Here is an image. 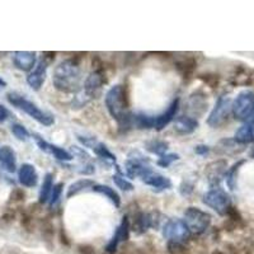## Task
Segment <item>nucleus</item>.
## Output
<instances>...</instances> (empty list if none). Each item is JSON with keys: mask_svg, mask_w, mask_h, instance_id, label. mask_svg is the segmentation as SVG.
Listing matches in <instances>:
<instances>
[{"mask_svg": "<svg viewBox=\"0 0 254 254\" xmlns=\"http://www.w3.org/2000/svg\"><path fill=\"white\" fill-rule=\"evenodd\" d=\"M104 104L111 117L119 125L120 131H127L132 127V113L128 111L130 101L125 85H113L104 97Z\"/></svg>", "mask_w": 254, "mask_h": 254, "instance_id": "obj_1", "label": "nucleus"}, {"mask_svg": "<svg viewBox=\"0 0 254 254\" xmlns=\"http://www.w3.org/2000/svg\"><path fill=\"white\" fill-rule=\"evenodd\" d=\"M52 84L61 93H66V94L79 93L81 84L80 60L71 58L61 61L54 70Z\"/></svg>", "mask_w": 254, "mask_h": 254, "instance_id": "obj_2", "label": "nucleus"}, {"mask_svg": "<svg viewBox=\"0 0 254 254\" xmlns=\"http://www.w3.org/2000/svg\"><path fill=\"white\" fill-rule=\"evenodd\" d=\"M6 99H8V102L12 106L17 107L18 110L23 111L24 113H27L29 117H32V119L37 121L38 124L42 125V126L50 127L55 124V117H54V115L38 108L33 102L28 101L23 95L18 94L15 92H10L6 94Z\"/></svg>", "mask_w": 254, "mask_h": 254, "instance_id": "obj_3", "label": "nucleus"}, {"mask_svg": "<svg viewBox=\"0 0 254 254\" xmlns=\"http://www.w3.org/2000/svg\"><path fill=\"white\" fill-rule=\"evenodd\" d=\"M125 171H126L127 177L130 178L139 177L141 179L154 172L150 165V159L137 150H132L128 154L125 162Z\"/></svg>", "mask_w": 254, "mask_h": 254, "instance_id": "obj_4", "label": "nucleus"}, {"mask_svg": "<svg viewBox=\"0 0 254 254\" xmlns=\"http://www.w3.org/2000/svg\"><path fill=\"white\" fill-rule=\"evenodd\" d=\"M233 115L238 121L253 122L254 120V92L243 90L233 101Z\"/></svg>", "mask_w": 254, "mask_h": 254, "instance_id": "obj_5", "label": "nucleus"}, {"mask_svg": "<svg viewBox=\"0 0 254 254\" xmlns=\"http://www.w3.org/2000/svg\"><path fill=\"white\" fill-rule=\"evenodd\" d=\"M183 216H185L183 220L187 224L192 235H202L210 228L211 219H212L208 212L194 206L186 208Z\"/></svg>", "mask_w": 254, "mask_h": 254, "instance_id": "obj_6", "label": "nucleus"}, {"mask_svg": "<svg viewBox=\"0 0 254 254\" xmlns=\"http://www.w3.org/2000/svg\"><path fill=\"white\" fill-rule=\"evenodd\" d=\"M202 201L206 206L212 208V210H214L217 215H220V216H226V214H228L229 211H230V208L233 207L231 197L229 196L228 192L222 190L221 187L211 188L210 190H207V192L203 194Z\"/></svg>", "mask_w": 254, "mask_h": 254, "instance_id": "obj_7", "label": "nucleus"}, {"mask_svg": "<svg viewBox=\"0 0 254 254\" xmlns=\"http://www.w3.org/2000/svg\"><path fill=\"white\" fill-rule=\"evenodd\" d=\"M230 113H233V101L228 95H221L208 115L207 125L212 128H217L228 121Z\"/></svg>", "mask_w": 254, "mask_h": 254, "instance_id": "obj_8", "label": "nucleus"}, {"mask_svg": "<svg viewBox=\"0 0 254 254\" xmlns=\"http://www.w3.org/2000/svg\"><path fill=\"white\" fill-rule=\"evenodd\" d=\"M162 234L164 239L168 242L185 243L190 239V229L183 219H171L168 220L163 225Z\"/></svg>", "mask_w": 254, "mask_h": 254, "instance_id": "obj_9", "label": "nucleus"}, {"mask_svg": "<svg viewBox=\"0 0 254 254\" xmlns=\"http://www.w3.org/2000/svg\"><path fill=\"white\" fill-rule=\"evenodd\" d=\"M162 215L159 212H144L140 211L133 216L132 224H131V230L137 235H141L146 233L150 228H159Z\"/></svg>", "mask_w": 254, "mask_h": 254, "instance_id": "obj_10", "label": "nucleus"}, {"mask_svg": "<svg viewBox=\"0 0 254 254\" xmlns=\"http://www.w3.org/2000/svg\"><path fill=\"white\" fill-rule=\"evenodd\" d=\"M106 81L101 67L93 70L89 74L85 81H84V88H83V95L88 101L92 99H97L101 95L102 89H103V84Z\"/></svg>", "mask_w": 254, "mask_h": 254, "instance_id": "obj_11", "label": "nucleus"}, {"mask_svg": "<svg viewBox=\"0 0 254 254\" xmlns=\"http://www.w3.org/2000/svg\"><path fill=\"white\" fill-rule=\"evenodd\" d=\"M130 230H131V222L128 220V216L122 217V221L120 222V225L117 226L116 231L113 233L112 238L108 242L107 247H106V252L108 254H115L119 249L120 244L124 242H127L130 238Z\"/></svg>", "mask_w": 254, "mask_h": 254, "instance_id": "obj_12", "label": "nucleus"}, {"mask_svg": "<svg viewBox=\"0 0 254 254\" xmlns=\"http://www.w3.org/2000/svg\"><path fill=\"white\" fill-rule=\"evenodd\" d=\"M226 168H228V163L224 159H219L215 162H211L210 164L206 167L205 173L206 178L208 181V185L211 188L220 187V183L226 174Z\"/></svg>", "mask_w": 254, "mask_h": 254, "instance_id": "obj_13", "label": "nucleus"}, {"mask_svg": "<svg viewBox=\"0 0 254 254\" xmlns=\"http://www.w3.org/2000/svg\"><path fill=\"white\" fill-rule=\"evenodd\" d=\"M33 139L36 140V144H37V146L40 147L41 150L47 154H51L54 158L60 160V162H71L72 159H74L71 153H69V151L63 149V147L58 146V145L50 144L44 137H41L38 133H33Z\"/></svg>", "mask_w": 254, "mask_h": 254, "instance_id": "obj_14", "label": "nucleus"}, {"mask_svg": "<svg viewBox=\"0 0 254 254\" xmlns=\"http://www.w3.org/2000/svg\"><path fill=\"white\" fill-rule=\"evenodd\" d=\"M47 66H49V60L47 58H42L38 64L36 65V67L33 69V71H31L27 76V84L33 90H40L44 85L45 80H46V74H47Z\"/></svg>", "mask_w": 254, "mask_h": 254, "instance_id": "obj_15", "label": "nucleus"}, {"mask_svg": "<svg viewBox=\"0 0 254 254\" xmlns=\"http://www.w3.org/2000/svg\"><path fill=\"white\" fill-rule=\"evenodd\" d=\"M187 110L193 119L202 116L207 110V95L202 92H194L190 94L187 101Z\"/></svg>", "mask_w": 254, "mask_h": 254, "instance_id": "obj_16", "label": "nucleus"}, {"mask_svg": "<svg viewBox=\"0 0 254 254\" xmlns=\"http://www.w3.org/2000/svg\"><path fill=\"white\" fill-rule=\"evenodd\" d=\"M36 52L31 51H17L13 55V64L17 69L22 71H31L36 67Z\"/></svg>", "mask_w": 254, "mask_h": 254, "instance_id": "obj_17", "label": "nucleus"}, {"mask_svg": "<svg viewBox=\"0 0 254 254\" xmlns=\"http://www.w3.org/2000/svg\"><path fill=\"white\" fill-rule=\"evenodd\" d=\"M179 110V98H176L173 102H172L169 106H168L167 110L164 111L160 115L155 116V128L156 131H162L164 130L168 125L171 124L174 119H176L177 112Z\"/></svg>", "mask_w": 254, "mask_h": 254, "instance_id": "obj_18", "label": "nucleus"}, {"mask_svg": "<svg viewBox=\"0 0 254 254\" xmlns=\"http://www.w3.org/2000/svg\"><path fill=\"white\" fill-rule=\"evenodd\" d=\"M18 181L23 187H36L38 183V174L35 165L28 164V163L20 165L19 171H18Z\"/></svg>", "mask_w": 254, "mask_h": 254, "instance_id": "obj_19", "label": "nucleus"}, {"mask_svg": "<svg viewBox=\"0 0 254 254\" xmlns=\"http://www.w3.org/2000/svg\"><path fill=\"white\" fill-rule=\"evenodd\" d=\"M142 182L145 185L150 186L156 192H162V190H171L173 187V183H172L171 178H168V177L162 176V174L155 173L153 172L151 174L146 176L145 178H142Z\"/></svg>", "mask_w": 254, "mask_h": 254, "instance_id": "obj_20", "label": "nucleus"}, {"mask_svg": "<svg viewBox=\"0 0 254 254\" xmlns=\"http://www.w3.org/2000/svg\"><path fill=\"white\" fill-rule=\"evenodd\" d=\"M198 128V121L190 116H179L174 122V131L179 135H190Z\"/></svg>", "mask_w": 254, "mask_h": 254, "instance_id": "obj_21", "label": "nucleus"}, {"mask_svg": "<svg viewBox=\"0 0 254 254\" xmlns=\"http://www.w3.org/2000/svg\"><path fill=\"white\" fill-rule=\"evenodd\" d=\"M0 164L8 173H14L17 171V155L8 145L0 147Z\"/></svg>", "mask_w": 254, "mask_h": 254, "instance_id": "obj_22", "label": "nucleus"}, {"mask_svg": "<svg viewBox=\"0 0 254 254\" xmlns=\"http://www.w3.org/2000/svg\"><path fill=\"white\" fill-rule=\"evenodd\" d=\"M196 60H194L192 56H183L182 59H179L178 61H177V70L179 71V74L182 75V78H185L186 80H188V79L192 78V75H193L194 72V69H196Z\"/></svg>", "mask_w": 254, "mask_h": 254, "instance_id": "obj_23", "label": "nucleus"}, {"mask_svg": "<svg viewBox=\"0 0 254 254\" xmlns=\"http://www.w3.org/2000/svg\"><path fill=\"white\" fill-rule=\"evenodd\" d=\"M234 140L243 146L254 142V124L246 122L243 126H240L235 132Z\"/></svg>", "mask_w": 254, "mask_h": 254, "instance_id": "obj_24", "label": "nucleus"}, {"mask_svg": "<svg viewBox=\"0 0 254 254\" xmlns=\"http://www.w3.org/2000/svg\"><path fill=\"white\" fill-rule=\"evenodd\" d=\"M132 126L139 130H150L155 127V116L145 112L132 113Z\"/></svg>", "mask_w": 254, "mask_h": 254, "instance_id": "obj_25", "label": "nucleus"}, {"mask_svg": "<svg viewBox=\"0 0 254 254\" xmlns=\"http://www.w3.org/2000/svg\"><path fill=\"white\" fill-rule=\"evenodd\" d=\"M92 190L107 197L111 202L115 205V207H120V206H121V197H120V194L116 192L115 188L110 187V186L107 185H94L92 187Z\"/></svg>", "mask_w": 254, "mask_h": 254, "instance_id": "obj_26", "label": "nucleus"}, {"mask_svg": "<svg viewBox=\"0 0 254 254\" xmlns=\"http://www.w3.org/2000/svg\"><path fill=\"white\" fill-rule=\"evenodd\" d=\"M52 188H54V176H52L51 173H47L46 176H45L42 186H41L40 194H38V202H40L41 205H44L47 201H50Z\"/></svg>", "mask_w": 254, "mask_h": 254, "instance_id": "obj_27", "label": "nucleus"}, {"mask_svg": "<svg viewBox=\"0 0 254 254\" xmlns=\"http://www.w3.org/2000/svg\"><path fill=\"white\" fill-rule=\"evenodd\" d=\"M95 183L93 182L92 179L89 178H81L76 182L71 183L67 188V192H66V197L67 198H71L72 196H76L78 193L83 192V190H88V188H92Z\"/></svg>", "mask_w": 254, "mask_h": 254, "instance_id": "obj_28", "label": "nucleus"}, {"mask_svg": "<svg viewBox=\"0 0 254 254\" xmlns=\"http://www.w3.org/2000/svg\"><path fill=\"white\" fill-rule=\"evenodd\" d=\"M145 149H146L149 153L154 154V155H165L169 149V144H168L165 140H159V139H153L150 141H147L145 144Z\"/></svg>", "mask_w": 254, "mask_h": 254, "instance_id": "obj_29", "label": "nucleus"}, {"mask_svg": "<svg viewBox=\"0 0 254 254\" xmlns=\"http://www.w3.org/2000/svg\"><path fill=\"white\" fill-rule=\"evenodd\" d=\"M229 252L230 254H254V242L252 239H244L229 247Z\"/></svg>", "mask_w": 254, "mask_h": 254, "instance_id": "obj_30", "label": "nucleus"}, {"mask_svg": "<svg viewBox=\"0 0 254 254\" xmlns=\"http://www.w3.org/2000/svg\"><path fill=\"white\" fill-rule=\"evenodd\" d=\"M92 150L94 151V154L98 156V158L103 159L104 162H110L111 164L116 165V162H117L116 155L112 153V151L110 150V149H108L107 146H106V145L103 144V142H101V141L97 142V144H95V146L93 147Z\"/></svg>", "mask_w": 254, "mask_h": 254, "instance_id": "obj_31", "label": "nucleus"}, {"mask_svg": "<svg viewBox=\"0 0 254 254\" xmlns=\"http://www.w3.org/2000/svg\"><path fill=\"white\" fill-rule=\"evenodd\" d=\"M246 163V160L244 159H242V160H238L237 163H235L234 165L231 168H229L228 171H226V174H225V181H226V185H228V187L230 188L231 190H234L235 188H237V177H238V172H239L240 167H242L243 164Z\"/></svg>", "mask_w": 254, "mask_h": 254, "instance_id": "obj_32", "label": "nucleus"}, {"mask_svg": "<svg viewBox=\"0 0 254 254\" xmlns=\"http://www.w3.org/2000/svg\"><path fill=\"white\" fill-rule=\"evenodd\" d=\"M113 182H115V185L117 186V187L120 188V190H125V192H131V190H133V185L132 183L128 181V179L125 178L124 174H113Z\"/></svg>", "mask_w": 254, "mask_h": 254, "instance_id": "obj_33", "label": "nucleus"}, {"mask_svg": "<svg viewBox=\"0 0 254 254\" xmlns=\"http://www.w3.org/2000/svg\"><path fill=\"white\" fill-rule=\"evenodd\" d=\"M179 160V155L178 154H165V155L159 156V159L156 160V164L159 165L160 168H169L174 162H178Z\"/></svg>", "mask_w": 254, "mask_h": 254, "instance_id": "obj_34", "label": "nucleus"}, {"mask_svg": "<svg viewBox=\"0 0 254 254\" xmlns=\"http://www.w3.org/2000/svg\"><path fill=\"white\" fill-rule=\"evenodd\" d=\"M12 133L18 140H20V141H26V140L29 139V136H31L26 127L20 124L12 125Z\"/></svg>", "mask_w": 254, "mask_h": 254, "instance_id": "obj_35", "label": "nucleus"}, {"mask_svg": "<svg viewBox=\"0 0 254 254\" xmlns=\"http://www.w3.org/2000/svg\"><path fill=\"white\" fill-rule=\"evenodd\" d=\"M64 190V183H58V185H54V188H52L51 197H50V206H55L56 203L60 201L61 194H63Z\"/></svg>", "mask_w": 254, "mask_h": 254, "instance_id": "obj_36", "label": "nucleus"}, {"mask_svg": "<svg viewBox=\"0 0 254 254\" xmlns=\"http://www.w3.org/2000/svg\"><path fill=\"white\" fill-rule=\"evenodd\" d=\"M78 137V141L83 145L84 147H88V149H93L95 146V144L98 142L95 136H89V135H76Z\"/></svg>", "mask_w": 254, "mask_h": 254, "instance_id": "obj_37", "label": "nucleus"}, {"mask_svg": "<svg viewBox=\"0 0 254 254\" xmlns=\"http://www.w3.org/2000/svg\"><path fill=\"white\" fill-rule=\"evenodd\" d=\"M168 253L171 254H183L186 252L185 243H177V242H168Z\"/></svg>", "mask_w": 254, "mask_h": 254, "instance_id": "obj_38", "label": "nucleus"}, {"mask_svg": "<svg viewBox=\"0 0 254 254\" xmlns=\"http://www.w3.org/2000/svg\"><path fill=\"white\" fill-rule=\"evenodd\" d=\"M193 188H194V182H190L188 179H183L181 186H179V192L182 196H190L192 192H193Z\"/></svg>", "mask_w": 254, "mask_h": 254, "instance_id": "obj_39", "label": "nucleus"}, {"mask_svg": "<svg viewBox=\"0 0 254 254\" xmlns=\"http://www.w3.org/2000/svg\"><path fill=\"white\" fill-rule=\"evenodd\" d=\"M24 192L20 190H14L9 196V203H20L24 201Z\"/></svg>", "mask_w": 254, "mask_h": 254, "instance_id": "obj_40", "label": "nucleus"}, {"mask_svg": "<svg viewBox=\"0 0 254 254\" xmlns=\"http://www.w3.org/2000/svg\"><path fill=\"white\" fill-rule=\"evenodd\" d=\"M194 153L199 156H206L210 153V146L205 144H198L194 146Z\"/></svg>", "mask_w": 254, "mask_h": 254, "instance_id": "obj_41", "label": "nucleus"}, {"mask_svg": "<svg viewBox=\"0 0 254 254\" xmlns=\"http://www.w3.org/2000/svg\"><path fill=\"white\" fill-rule=\"evenodd\" d=\"M9 116H10V112L8 111V108L3 104H0V122H5L9 119Z\"/></svg>", "mask_w": 254, "mask_h": 254, "instance_id": "obj_42", "label": "nucleus"}, {"mask_svg": "<svg viewBox=\"0 0 254 254\" xmlns=\"http://www.w3.org/2000/svg\"><path fill=\"white\" fill-rule=\"evenodd\" d=\"M78 252L80 254H94V248L90 246H80L78 247Z\"/></svg>", "mask_w": 254, "mask_h": 254, "instance_id": "obj_43", "label": "nucleus"}, {"mask_svg": "<svg viewBox=\"0 0 254 254\" xmlns=\"http://www.w3.org/2000/svg\"><path fill=\"white\" fill-rule=\"evenodd\" d=\"M0 87H6V81L3 78H0Z\"/></svg>", "mask_w": 254, "mask_h": 254, "instance_id": "obj_44", "label": "nucleus"}, {"mask_svg": "<svg viewBox=\"0 0 254 254\" xmlns=\"http://www.w3.org/2000/svg\"><path fill=\"white\" fill-rule=\"evenodd\" d=\"M210 254H224V253H222L221 251H214L212 253H210Z\"/></svg>", "mask_w": 254, "mask_h": 254, "instance_id": "obj_45", "label": "nucleus"}, {"mask_svg": "<svg viewBox=\"0 0 254 254\" xmlns=\"http://www.w3.org/2000/svg\"><path fill=\"white\" fill-rule=\"evenodd\" d=\"M249 155H251V158L254 159V147L251 150V154H249Z\"/></svg>", "mask_w": 254, "mask_h": 254, "instance_id": "obj_46", "label": "nucleus"}, {"mask_svg": "<svg viewBox=\"0 0 254 254\" xmlns=\"http://www.w3.org/2000/svg\"><path fill=\"white\" fill-rule=\"evenodd\" d=\"M252 124H254V120H253V122H252Z\"/></svg>", "mask_w": 254, "mask_h": 254, "instance_id": "obj_47", "label": "nucleus"}]
</instances>
